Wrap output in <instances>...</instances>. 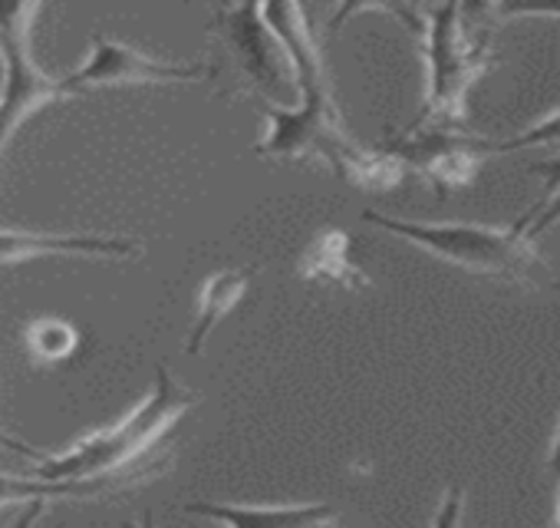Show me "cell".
<instances>
[{"mask_svg":"<svg viewBox=\"0 0 560 528\" xmlns=\"http://www.w3.org/2000/svg\"><path fill=\"white\" fill-rule=\"evenodd\" d=\"M198 406V393L188 390L172 377L165 364L155 367V383L142 397L139 406H132L119 423L86 433L73 446L60 452H37L34 446L0 433V446L18 449L27 459H34L31 475L47 482H96L109 479L122 485V492L162 475L172 466L168 433L178 426V420Z\"/></svg>","mask_w":560,"mask_h":528,"instance_id":"6da1fadb","label":"cell"},{"mask_svg":"<svg viewBox=\"0 0 560 528\" xmlns=\"http://www.w3.org/2000/svg\"><path fill=\"white\" fill-rule=\"evenodd\" d=\"M264 119L267 136L254 146V152L264 159H317L343 182L360 188H393L406 175V165L396 156L353 142L334 103L327 73L301 83L298 106H264Z\"/></svg>","mask_w":560,"mask_h":528,"instance_id":"7a4b0ae2","label":"cell"},{"mask_svg":"<svg viewBox=\"0 0 560 528\" xmlns=\"http://www.w3.org/2000/svg\"><path fill=\"white\" fill-rule=\"evenodd\" d=\"M498 18L491 4L419 8L412 31L425 54V106L412 129H468V93L494 67Z\"/></svg>","mask_w":560,"mask_h":528,"instance_id":"3957f363","label":"cell"},{"mask_svg":"<svg viewBox=\"0 0 560 528\" xmlns=\"http://www.w3.org/2000/svg\"><path fill=\"white\" fill-rule=\"evenodd\" d=\"M363 225L383 228L445 264H455L462 272L508 282L527 291H560V261L544 257L534 241H527L514 228H488V225H429V221H406L383 211H363Z\"/></svg>","mask_w":560,"mask_h":528,"instance_id":"277c9868","label":"cell"},{"mask_svg":"<svg viewBox=\"0 0 560 528\" xmlns=\"http://www.w3.org/2000/svg\"><path fill=\"white\" fill-rule=\"evenodd\" d=\"M208 34L224 47L234 64L237 90L234 96L260 93L264 106H294L301 103L298 70L288 47L264 21V4H224L211 11Z\"/></svg>","mask_w":560,"mask_h":528,"instance_id":"5b68a950","label":"cell"},{"mask_svg":"<svg viewBox=\"0 0 560 528\" xmlns=\"http://www.w3.org/2000/svg\"><path fill=\"white\" fill-rule=\"evenodd\" d=\"M40 4H0V60H4V100H0V149L37 110L73 96L67 77L44 73L34 57V21Z\"/></svg>","mask_w":560,"mask_h":528,"instance_id":"8992f818","label":"cell"},{"mask_svg":"<svg viewBox=\"0 0 560 528\" xmlns=\"http://www.w3.org/2000/svg\"><path fill=\"white\" fill-rule=\"evenodd\" d=\"M383 152L396 156L406 169H416L439 198L475 182L481 165L498 156V139L471 129H402L383 142Z\"/></svg>","mask_w":560,"mask_h":528,"instance_id":"52a82bcc","label":"cell"},{"mask_svg":"<svg viewBox=\"0 0 560 528\" xmlns=\"http://www.w3.org/2000/svg\"><path fill=\"white\" fill-rule=\"evenodd\" d=\"M221 70L211 60H191V64H175V60H159L149 57L109 34H96L90 41V54L80 64L77 73L67 77V87L73 96L90 93V90H109V87H159V83H198V80H214Z\"/></svg>","mask_w":560,"mask_h":528,"instance_id":"ba28073f","label":"cell"},{"mask_svg":"<svg viewBox=\"0 0 560 528\" xmlns=\"http://www.w3.org/2000/svg\"><path fill=\"white\" fill-rule=\"evenodd\" d=\"M40 254H83V257H139L142 244L126 234H47L0 228V264H18Z\"/></svg>","mask_w":560,"mask_h":528,"instance_id":"9c48e42d","label":"cell"},{"mask_svg":"<svg viewBox=\"0 0 560 528\" xmlns=\"http://www.w3.org/2000/svg\"><path fill=\"white\" fill-rule=\"evenodd\" d=\"M188 515L221 521L224 528H337L340 512L334 505H224L188 502Z\"/></svg>","mask_w":560,"mask_h":528,"instance_id":"30bf717a","label":"cell"},{"mask_svg":"<svg viewBox=\"0 0 560 528\" xmlns=\"http://www.w3.org/2000/svg\"><path fill=\"white\" fill-rule=\"evenodd\" d=\"M350 234L340 228H324L311 238L304 254L294 264V275L301 282H330L347 291H363L373 285V278L350 257Z\"/></svg>","mask_w":560,"mask_h":528,"instance_id":"8fae6325","label":"cell"},{"mask_svg":"<svg viewBox=\"0 0 560 528\" xmlns=\"http://www.w3.org/2000/svg\"><path fill=\"white\" fill-rule=\"evenodd\" d=\"M254 278V268H224L205 278L201 291H198V311H195V324L185 337V354L198 357L205 341L211 337V331L244 301L247 285Z\"/></svg>","mask_w":560,"mask_h":528,"instance_id":"7c38bea8","label":"cell"},{"mask_svg":"<svg viewBox=\"0 0 560 528\" xmlns=\"http://www.w3.org/2000/svg\"><path fill=\"white\" fill-rule=\"evenodd\" d=\"M122 492V485L109 482V479H96V482H47L37 479L31 472L24 475H11L0 472V508L8 505H50V502H90V498H109Z\"/></svg>","mask_w":560,"mask_h":528,"instance_id":"4fadbf2b","label":"cell"},{"mask_svg":"<svg viewBox=\"0 0 560 528\" xmlns=\"http://www.w3.org/2000/svg\"><path fill=\"white\" fill-rule=\"evenodd\" d=\"M80 347V331L63 318H37L27 324V351L37 364H63Z\"/></svg>","mask_w":560,"mask_h":528,"instance_id":"5bb4252c","label":"cell"},{"mask_svg":"<svg viewBox=\"0 0 560 528\" xmlns=\"http://www.w3.org/2000/svg\"><path fill=\"white\" fill-rule=\"evenodd\" d=\"M530 146H553V149H560V110L547 113L544 119H537L534 126L514 133L511 139H498V156L501 152L530 149Z\"/></svg>","mask_w":560,"mask_h":528,"instance_id":"9a60e30c","label":"cell"},{"mask_svg":"<svg viewBox=\"0 0 560 528\" xmlns=\"http://www.w3.org/2000/svg\"><path fill=\"white\" fill-rule=\"evenodd\" d=\"M553 225H560V188L547 192V198L537 202L527 215H521L511 228L521 231L527 241H534V238H540V234H544L547 228H553Z\"/></svg>","mask_w":560,"mask_h":528,"instance_id":"2e32d148","label":"cell"},{"mask_svg":"<svg viewBox=\"0 0 560 528\" xmlns=\"http://www.w3.org/2000/svg\"><path fill=\"white\" fill-rule=\"evenodd\" d=\"M462 518H465V489L448 485L439 508H435L432 528H462Z\"/></svg>","mask_w":560,"mask_h":528,"instance_id":"e0dca14e","label":"cell"},{"mask_svg":"<svg viewBox=\"0 0 560 528\" xmlns=\"http://www.w3.org/2000/svg\"><path fill=\"white\" fill-rule=\"evenodd\" d=\"M498 24L511 18H560V8H534V4H491Z\"/></svg>","mask_w":560,"mask_h":528,"instance_id":"ac0fdd59","label":"cell"},{"mask_svg":"<svg viewBox=\"0 0 560 528\" xmlns=\"http://www.w3.org/2000/svg\"><path fill=\"white\" fill-rule=\"evenodd\" d=\"M530 172H534V175H540V179L547 182V192L560 188V149H553V156H550V159H544V162L530 165Z\"/></svg>","mask_w":560,"mask_h":528,"instance_id":"d6986e66","label":"cell"},{"mask_svg":"<svg viewBox=\"0 0 560 528\" xmlns=\"http://www.w3.org/2000/svg\"><path fill=\"white\" fill-rule=\"evenodd\" d=\"M547 472L560 482V423H557V436H553V446L547 452Z\"/></svg>","mask_w":560,"mask_h":528,"instance_id":"ffe728a7","label":"cell"},{"mask_svg":"<svg viewBox=\"0 0 560 528\" xmlns=\"http://www.w3.org/2000/svg\"><path fill=\"white\" fill-rule=\"evenodd\" d=\"M126 528H155V515L152 512H142V518L139 521H129Z\"/></svg>","mask_w":560,"mask_h":528,"instance_id":"44dd1931","label":"cell"}]
</instances>
